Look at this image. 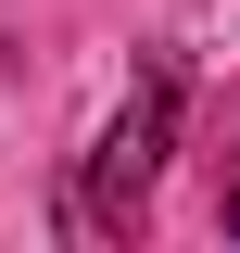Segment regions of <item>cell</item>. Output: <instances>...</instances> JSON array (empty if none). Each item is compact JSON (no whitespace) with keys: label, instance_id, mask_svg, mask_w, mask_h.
Listing matches in <instances>:
<instances>
[{"label":"cell","instance_id":"cell-1","mask_svg":"<svg viewBox=\"0 0 240 253\" xmlns=\"http://www.w3.org/2000/svg\"><path fill=\"white\" fill-rule=\"evenodd\" d=\"M164 139H177V63L152 51V63H139V89H126L114 126H101V152L76 165V241H139L152 177H164Z\"/></svg>","mask_w":240,"mask_h":253},{"label":"cell","instance_id":"cell-2","mask_svg":"<svg viewBox=\"0 0 240 253\" xmlns=\"http://www.w3.org/2000/svg\"><path fill=\"white\" fill-rule=\"evenodd\" d=\"M215 215H228V241H240V152H228V190H215Z\"/></svg>","mask_w":240,"mask_h":253}]
</instances>
